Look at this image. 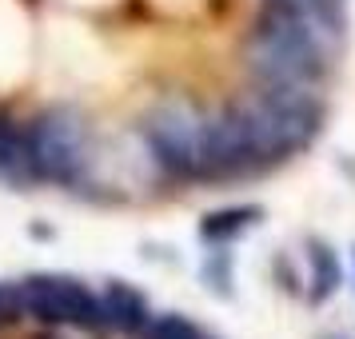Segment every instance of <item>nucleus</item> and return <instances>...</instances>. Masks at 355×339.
<instances>
[{
    "mask_svg": "<svg viewBox=\"0 0 355 339\" xmlns=\"http://www.w3.org/2000/svg\"><path fill=\"white\" fill-rule=\"evenodd\" d=\"M259 220V208H227V211H211L204 216V224H200V236L208 243H224L232 236H240L243 227H252Z\"/></svg>",
    "mask_w": 355,
    "mask_h": 339,
    "instance_id": "8",
    "label": "nucleus"
},
{
    "mask_svg": "<svg viewBox=\"0 0 355 339\" xmlns=\"http://www.w3.org/2000/svg\"><path fill=\"white\" fill-rule=\"evenodd\" d=\"M339 284V259L327 243H311V299H327Z\"/></svg>",
    "mask_w": 355,
    "mask_h": 339,
    "instance_id": "9",
    "label": "nucleus"
},
{
    "mask_svg": "<svg viewBox=\"0 0 355 339\" xmlns=\"http://www.w3.org/2000/svg\"><path fill=\"white\" fill-rule=\"evenodd\" d=\"M148 339H204V331H200L196 323H188L184 315H164V320L148 331Z\"/></svg>",
    "mask_w": 355,
    "mask_h": 339,
    "instance_id": "10",
    "label": "nucleus"
},
{
    "mask_svg": "<svg viewBox=\"0 0 355 339\" xmlns=\"http://www.w3.org/2000/svg\"><path fill=\"white\" fill-rule=\"evenodd\" d=\"M33 176L28 168V148H24V132H17L4 116H0V180H24Z\"/></svg>",
    "mask_w": 355,
    "mask_h": 339,
    "instance_id": "7",
    "label": "nucleus"
},
{
    "mask_svg": "<svg viewBox=\"0 0 355 339\" xmlns=\"http://www.w3.org/2000/svg\"><path fill=\"white\" fill-rule=\"evenodd\" d=\"M323 124L311 88L256 84L232 108L211 116V180L256 172L304 152Z\"/></svg>",
    "mask_w": 355,
    "mask_h": 339,
    "instance_id": "1",
    "label": "nucleus"
},
{
    "mask_svg": "<svg viewBox=\"0 0 355 339\" xmlns=\"http://www.w3.org/2000/svg\"><path fill=\"white\" fill-rule=\"evenodd\" d=\"M24 148H28L33 176L52 180V184H76L84 176L88 132H84L80 116L68 108H52V112L36 116L24 132Z\"/></svg>",
    "mask_w": 355,
    "mask_h": 339,
    "instance_id": "4",
    "label": "nucleus"
},
{
    "mask_svg": "<svg viewBox=\"0 0 355 339\" xmlns=\"http://www.w3.org/2000/svg\"><path fill=\"white\" fill-rule=\"evenodd\" d=\"M104 315H108V323L124 327V331H140L148 323V304H144L140 291H132L128 284L112 279V284L104 288Z\"/></svg>",
    "mask_w": 355,
    "mask_h": 339,
    "instance_id": "6",
    "label": "nucleus"
},
{
    "mask_svg": "<svg viewBox=\"0 0 355 339\" xmlns=\"http://www.w3.org/2000/svg\"><path fill=\"white\" fill-rule=\"evenodd\" d=\"M36 339H56V336H36Z\"/></svg>",
    "mask_w": 355,
    "mask_h": 339,
    "instance_id": "12",
    "label": "nucleus"
},
{
    "mask_svg": "<svg viewBox=\"0 0 355 339\" xmlns=\"http://www.w3.org/2000/svg\"><path fill=\"white\" fill-rule=\"evenodd\" d=\"M343 0H268L243 56L259 84L311 88L343 44Z\"/></svg>",
    "mask_w": 355,
    "mask_h": 339,
    "instance_id": "2",
    "label": "nucleus"
},
{
    "mask_svg": "<svg viewBox=\"0 0 355 339\" xmlns=\"http://www.w3.org/2000/svg\"><path fill=\"white\" fill-rule=\"evenodd\" d=\"M144 140L176 180H211V120L188 104H160L148 116Z\"/></svg>",
    "mask_w": 355,
    "mask_h": 339,
    "instance_id": "3",
    "label": "nucleus"
},
{
    "mask_svg": "<svg viewBox=\"0 0 355 339\" xmlns=\"http://www.w3.org/2000/svg\"><path fill=\"white\" fill-rule=\"evenodd\" d=\"M204 339H208V336H204Z\"/></svg>",
    "mask_w": 355,
    "mask_h": 339,
    "instance_id": "13",
    "label": "nucleus"
},
{
    "mask_svg": "<svg viewBox=\"0 0 355 339\" xmlns=\"http://www.w3.org/2000/svg\"><path fill=\"white\" fill-rule=\"evenodd\" d=\"M17 311H20V288H4L0 284V323L17 320Z\"/></svg>",
    "mask_w": 355,
    "mask_h": 339,
    "instance_id": "11",
    "label": "nucleus"
},
{
    "mask_svg": "<svg viewBox=\"0 0 355 339\" xmlns=\"http://www.w3.org/2000/svg\"><path fill=\"white\" fill-rule=\"evenodd\" d=\"M20 307L44 323H68L84 331H100L108 323L104 299L68 275H28L20 284Z\"/></svg>",
    "mask_w": 355,
    "mask_h": 339,
    "instance_id": "5",
    "label": "nucleus"
}]
</instances>
